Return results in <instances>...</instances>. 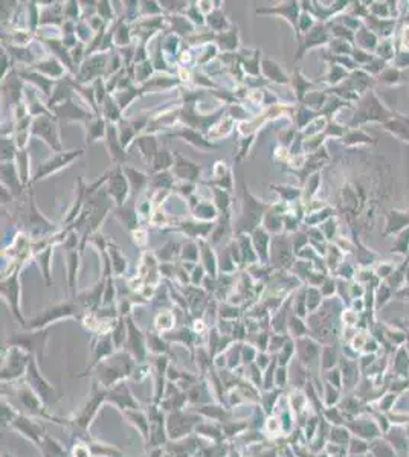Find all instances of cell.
<instances>
[{
	"label": "cell",
	"instance_id": "obj_2",
	"mask_svg": "<svg viewBox=\"0 0 409 457\" xmlns=\"http://www.w3.org/2000/svg\"><path fill=\"white\" fill-rule=\"evenodd\" d=\"M332 438H334L336 442H339V441H340V442H345L348 436H346V432H345V430H334V436L332 435Z\"/></svg>",
	"mask_w": 409,
	"mask_h": 457
},
{
	"label": "cell",
	"instance_id": "obj_1",
	"mask_svg": "<svg viewBox=\"0 0 409 457\" xmlns=\"http://www.w3.org/2000/svg\"><path fill=\"white\" fill-rule=\"evenodd\" d=\"M78 154H81V151H74L72 154H66V156H60L58 157L55 162H54V165L52 163H46L40 171H38V178L42 177V175H44V174H48L50 169H55V168H58V166H62V165H64L66 162H69V160H72L75 156H78Z\"/></svg>",
	"mask_w": 409,
	"mask_h": 457
}]
</instances>
